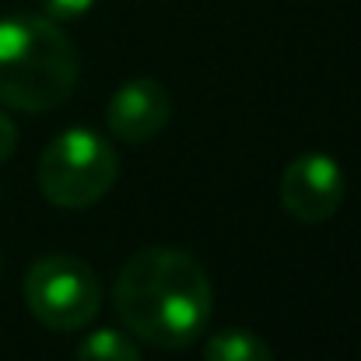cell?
Instances as JSON below:
<instances>
[{
    "label": "cell",
    "mask_w": 361,
    "mask_h": 361,
    "mask_svg": "<svg viewBox=\"0 0 361 361\" xmlns=\"http://www.w3.org/2000/svg\"><path fill=\"white\" fill-rule=\"evenodd\" d=\"M113 309L133 341L179 351L204 337L214 312V284L193 252L147 245L116 274Z\"/></svg>",
    "instance_id": "1"
},
{
    "label": "cell",
    "mask_w": 361,
    "mask_h": 361,
    "mask_svg": "<svg viewBox=\"0 0 361 361\" xmlns=\"http://www.w3.org/2000/svg\"><path fill=\"white\" fill-rule=\"evenodd\" d=\"M120 179V154L116 147L95 133L92 126H71L56 133L35 169L39 193L63 211H85L99 204Z\"/></svg>",
    "instance_id": "3"
},
{
    "label": "cell",
    "mask_w": 361,
    "mask_h": 361,
    "mask_svg": "<svg viewBox=\"0 0 361 361\" xmlns=\"http://www.w3.org/2000/svg\"><path fill=\"white\" fill-rule=\"evenodd\" d=\"M74 361H144V358H140V348L133 344L130 334L113 330V326H102V330H92L78 344Z\"/></svg>",
    "instance_id": "8"
},
{
    "label": "cell",
    "mask_w": 361,
    "mask_h": 361,
    "mask_svg": "<svg viewBox=\"0 0 361 361\" xmlns=\"http://www.w3.org/2000/svg\"><path fill=\"white\" fill-rule=\"evenodd\" d=\"M78 49L46 14L0 18V102L21 113H49L78 88Z\"/></svg>",
    "instance_id": "2"
},
{
    "label": "cell",
    "mask_w": 361,
    "mask_h": 361,
    "mask_svg": "<svg viewBox=\"0 0 361 361\" xmlns=\"http://www.w3.org/2000/svg\"><path fill=\"white\" fill-rule=\"evenodd\" d=\"M348 197V176L326 151H305L281 172V204L302 225L330 221Z\"/></svg>",
    "instance_id": "5"
},
{
    "label": "cell",
    "mask_w": 361,
    "mask_h": 361,
    "mask_svg": "<svg viewBox=\"0 0 361 361\" xmlns=\"http://www.w3.org/2000/svg\"><path fill=\"white\" fill-rule=\"evenodd\" d=\"M172 116L169 88L154 78H133L109 99L106 126L123 144H147L154 140Z\"/></svg>",
    "instance_id": "6"
},
{
    "label": "cell",
    "mask_w": 361,
    "mask_h": 361,
    "mask_svg": "<svg viewBox=\"0 0 361 361\" xmlns=\"http://www.w3.org/2000/svg\"><path fill=\"white\" fill-rule=\"evenodd\" d=\"M18 151V126H14V120L0 109V165L11 158Z\"/></svg>",
    "instance_id": "10"
},
{
    "label": "cell",
    "mask_w": 361,
    "mask_h": 361,
    "mask_svg": "<svg viewBox=\"0 0 361 361\" xmlns=\"http://www.w3.org/2000/svg\"><path fill=\"white\" fill-rule=\"evenodd\" d=\"M204 361H274V351L259 334L245 326H228L207 341Z\"/></svg>",
    "instance_id": "7"
},
{
    "label": "cell",
    "mask_w": 361,
    "mask_h": 361,
    "mask_svg": "<svg viewBox=\"0 0 361 361\" xmlns=\"http://www.w3.org/2000/svg\"><path fill=\"white\" fill-rule=\"evenodd\" d=\"M25 305L28 312L56 330V334H74L95 323L102 309V284L92 263L71 252H49L35 259L25 270Z\"/></svg>",
    "instance_id": "4"
},
{
    "label": "cell",
    "mask_w": 361,
    "mask_h": 361,
    "mask_svg": "<svg viewBox=\"0 0 361 361\" xmlns=\"http://www.w3.org/2000/svg\"><path fill=\"white\" fill-rule=\"evenodd\" d=\"M95 4H99V0H39L42 14L53 18V21H78V18H85Z\"/></svg>",
    "instance_id": "9"
}]
</instances>
